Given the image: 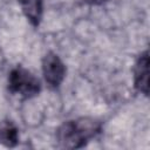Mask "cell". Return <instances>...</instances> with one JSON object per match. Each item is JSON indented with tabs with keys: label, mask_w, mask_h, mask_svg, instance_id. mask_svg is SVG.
<instances>
[{
	"label": "cell",
	"mask_w": 150,
	"mask_h": 150,
	"mask_svg": "<svg viewBox=\"0 0 150 150\" xmlns=\"http://www.w3.org/2000/svg\"><path fill=\"white\" fill-rule=\"evenodd\" d=\"M100 121L90 117H80L61 124L56 131V139L61 148L79 149L84 146L101 131Z\"/></svg>",
	"instance_id": "cell-1"
},
{
	"label": "cell",
	"mask_w": 150,
	"mask_h": 150,
	"mask_svg": "<svg viewBox=\"0 0 150 150\" xmlns=\"http://www.w3.org/2000/svg\"><path fill=\"white\" fill-rule=\"evenodd\" d=\"M8 90L25 98L36 96L41 90L39 79L22 67H15L8 75Z\"/></svg>",
	"instance_id": "cell-2"
},
{
	"label": "cell",
	"mask_w": 150,
	"mask_h": 150,
	"mask_svg": "<svg viewBox=\"0 0 150 150\" xmlns=\"http://www.w3.org/2000/svg\"><path fill=\"white\" fill-rule=\"evenodd\" d=\"M42 73L48 87L56 89L66 77V66L55 53L49 52L43 56Z\"/></svg>",
	"instance_id": "cell-3"
},
{
	"label": "cell",
	"mask_w": 150,
	"mask_h": 150,
	"mask_svg": "<svg viewBox=\"0 0 150 150\" xmlns=\"http://www.w3.org/2000/svg\"><path fill=\"white\" fill-rule=\"evenodd\" d=\"M134 86L137 91L149 95V53H142L134 66Z\"/></svg>",
	"instance_id": "cell-4"
},
{
	"label": "cell",
	"mask_w": 150,
	"mask_h": 150,
	"mask_svg": "<svg viewBox=\"0 0 150 150\" xmlns=\"http://www.w3.org/2000/svg\"><path fill=\"white\" fill-rule=\"evenodd\" d=\"M18 2L20 4V7L28 21L34 27H38L41 22L43 13L42 0H18Z\"/></svg>",
	"instance_id": "cell-5"
},
{
	"label": "cell",
	"mask_w": 150,
	"mask_h": 150,
	"mask_svg": "<svg viewBox=\"0 0 150 150\" xmlns=\"http://www.w3.org/2000/svg\"><path fill=\"white\" fill-rule=\"evenodd\" d=\"M0 142L7 146L13 148L19 142V132L16 127L12 122H4L0 127Z\"/></svg>",
	"instance_id": "cell-6"
}]
</instances>
